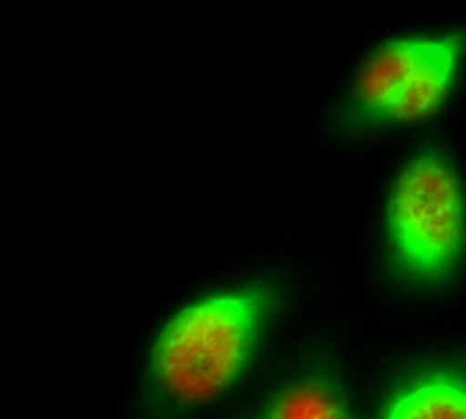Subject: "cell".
Listing matches in <instances>:
<instances>
[{
  "mask_svg": "<svg viewBox=\"0 0 466 419\" xmlns=\"http://www.w3.org/2000/svg\"><path fill=\"white\" fill-rule=\"evenodd\" d=\"M465 48L466 34L461 31L385 44L356 77L350 97L354 118L380 124L431 116L449 95Z\"/></svg>",
  "mask_w": 466,
  "mask_h": 419,
  "instance_id": "3",
  "label": "cell"
},
{
  "mask_svg": "<svg viewBox=\"0 0 466 419\" xmlns=\"http://www.w3.org/2000/svg\"><path fill=\"white\" fill-rule=\"evenodd\" d=\"M267 304V291L252 288L213 296L179 314L153 356L161 394L198 405L228 389L251 353Z\"/></svg>",
  "mask_w": 466,
  "mask_h": 419,
  "instance_id": "1",
  "label": "cell"
},
{
  "mask_svg": "<svg viewBox=\"0 0 466 419\" xmlns=\"http://www.w3.org/2000/svg\"><path fill=\"white\" fill-rule=\"evenodd\" d=\"M390 419H466V376L429 372L410 383L385 413Z\"/></svg>",
  "mask_w": 466,
  "mask_h": 419,
  "instance_id": "4",
  "label": "cell"
},
{
  "mask_svg": "<svg viewBox=\"0 0 466 419\" xmlns=\"http://www.w3.org/2000/svg\"><path fill=\"white\" fill-rule=\"evenodd\" d=\"M388 220L406 275L419 281L449 277L465 249V205L451 164L436 153L409 164L390 195Z\"/></svg>",
  "mask_w": 466,
  "mask_h": 419,
  "instance_id": "2",
  "label": "cell"
},
{
  "mask_svg": "<svg viewBox=\"0 0 466 419\" xmlns=\"http://www.w3.org/2000/svg\"><path fill=\"white\" fill-rule=\"evenodd\" d=\"M269 418L339 419L348 418V411L338 393L319 380L301 382L282 393L270 405Z\"/></svg>",
  "mask_w": 466,
  "mask_h": 419,
  "instance_id": "5",
  "label": "cell"
}]
</instances>
